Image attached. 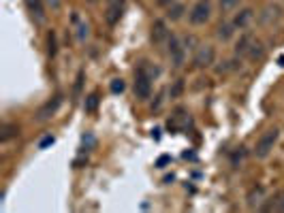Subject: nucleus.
Wrapping results in <instances>:
<instances>
[{
    "label": "nucleus",
    "instance_id": "nucleus-19",
    "mask_svg": "<svg viewBox=\"0 0 284 213\" xmlns=\"http://www.w3.org/2000/svg\"><path fill=\"white\" fill-rule=\"evenodd\" d=\"M248 58H250V60L263 58V43H261V41H254V45H252V49H250V53H248Z\"/></svg>",
    "mask_w": 284,
    "mask_h": 213
},
{
    "label": "nucleus",
    "instance_id": "nucleus-9",
    "mask_svg": "<svg viewBox=\"0 0 284 213\" xmlns=\"http://www.w3.org/2000/svg\"><path fill=\"white\" fill-rule=\"evenodd\" d=\"M26 6H28L30 17L37 21V24H43V19H45V0H26Z\"/></svg>",
    "mask_w": 284,
    "mask_h": 213
},
{
    "label": "nucleus",
    "instance_id": "nucleus-2",
    "mask_svg": "<svg viewBox=\"0 0 284 213\" xmlns=\"http://www.w3.org/2000/svg\"><path fill=\"white\" fill-rule=\"evenodd\" d=\"M210 15H212V2L210 0H199V2H195L193 9H190L188 19L193 26H203L210 19Z\"/></svg>",
    "mask_w": 284,
    "mask_h": 213
},
{
    "label": "nucleus",
    "instance_id": "nucleus-12",
    "mask_svg": "<svg viewBox=\"0 0 284 213\" xmlns=\"http://www.w3.org/2000/svg\"><path fill=\"white\" fill-rule=\"evenodd\" d=\"M60 103H62V98H60V96H56L54 101H49V103H45L43 106H41V109H39V113H37V119H39V122H45V119H49V117H52L54 113L58 111Z\"/></svg>",
    "mask_w": 284,
    "mask_h": 213
},
{
    "label": "nucleus",
    "instance_id": "nucleus-14",
    "mask_svg": "<svg viewBox=\"0 0 284 213\" xmlns=\"http://www.w3.org/2000/svg\"><path fill=\"white\" fill-rule=\"evenodd\" d=\"M254 19V11L252 9H241L235 17H233V26L239 28V30H244V28L250 26V21Z\"/></svg>",
    "mask_w": 284,
    "mask_h": 213
},
{
    "label": "nucleus",
    "instance_id": "nucleus-27",
    "mask_svg": "<svg viewBox=\"0 0 284 213\" xmlns=\"http://www.w3.org/2000/svg\"><path fill=\"white\" fill-rule=\"evenodd\" d=\"M49 143H54V137H47V139H43V143H41V147H47Z\"/></svg>",
    "mask_w": 284,
    "mask_h": 213
},
{
    "label": "nucleus",
    "instance_id": "nucleus-5",
    "mask_svg": "<svg viewBox=\"0 0 284 213\" xmlns=\"http://www.w3.org/2000/svg\"><path fill=\"white\" fill-rule=\"evenodd\" d=\"M214 58H216V52L212 45H201L195 52V58H193V64L197 68H205V66H212L214 64Z\"/></svg>",
    "mask_w": 284,
    "mask_h": 213
},
{
    "label": "nucleus",
    "instance_id": "nucleus-28",
    "mask_svg": "<svg viewBox=\"0 0 284 213\" xmlns=\"http://www.w3.org/2000/svg\"><path fill=\"white\" fill-rule=\"evenodd\" d=\"M167 162H169V156H162V158L158 160V166H162V164H167Z\"/></svg>",
    "mask_w": 284,
    "mask_h": 213
},
{
    "label": "nucleus",
    "instance_id": "nucleus-21",
    "mask_svg": "<svg viewBox=\"0 0 284 213\" xmlns=\"http://www.w3.org/2000/svg\"><path fill=\"white\" fill-rule=\"evenodd\" d=\"M96 105H98V94L94 92V94H90V96L86 98V111H88V113H94V111H96Z\"/></svg>",
    "mask_w": 284,
    "mask_h": 213
},
{
    "label": "nucleus",
    "instance_id": "nucleus-26",
    "mask_svg": "<svg viewBox=\"0 0 284 213\" xmlns=\"http://www.w3.org/2000/svg\"><path fill=\"white\" fill-rule=\"evenodd\" d=\"M45 4H47L52 11H58V9H60V0H45Z\"/></svg>",
    "mask_w": 284,
    "mask_h": 213
},
{
    "label": "nucleus",
    "instance_id": "nucleus-17",
    "mask_svg": "<svg viewBox=\"0 0 284 213\" xmlns=\"http://www.w3.org/2000/svg\"><path fill=\"white\" fill-rule=\"evenodd\" d=\"M233 24H222V26H218V39L220 41H229L233 37Z\"/></svg>",
    "mask_w": 284,
    "mask_h": 213
},
{
    "label": "nucleus",
    "instance_id": "nucleus-16",
    "mask_svg": "<svg viewBox=\"0 0 284 213\" xmlns=\"http://www.w3.org/2000/svg\"><path fill=\"white\" fill-rule=\"evenodd\" d=\"M17 132H19L17 124H4V126H2V134H0V141H2V143H6V141L15 139Z\"/></svg>",
    "mask_w": 284,
    "mask_h": 213
},
{
    "label": "nucleus",
    "instance_id": "nucleus-29",
    "mask_svg": "<svg viewBox=\"0 0 284 213\" xmlns=\"http://www.w3.org/2000/svg\"><path fill=\"white\" fill-rule=\"evenodd\" d=\"M158 2H160V4H167V2H169V0H158Z\"/></svg>",
    "mask_w": 284,
    "mask_h": 213
},
{
    "label": "nucleus",
    "instance_id": "nucleus-23",
    "mask_svg": "<svg viewBox=\"0 0 284 213\" xmlns=\"http://www.w3.org/2000/svg\"><path fill=\"white\" fill-rule=\"evenodd\" d=\"M182 88H184V83H182V81H175V85H173V88H169V94H171V98H175L177 94H180V92H182Z\"/></svg>",
    "mask_w": 284,
    "mask_h": 213
},
{
    "label": "nucleus",
    "instance_id": "nucleus-30",
    "mask_svg": "<svg viewBox=\"0 0 284 213\" xmlns=\"http://www.w3.org/2000/svg\"><path fill=\"white\" fill-rule=\"evenodd\" d=\"M88 2H96V0H88Z\"/></svg>",
    "mask_w": 284,
    "mask_h": 213
},
{
    "label": "nucleus",
    "instance_id": "nucleus-1",
    "mask_svg": "<svg viewBox=\"0 0 284 213\" xmlns=\"http://www.w3.org/2000/svg\"><path fill=\"white\" fill-rule=\"evenodd\" d=\"M278 137H280L278 128H269L267 132H263V137L257 141V147H254V156H257V158H267V156L272 154Z\"/></svg>",
    "mask_w": 284,
    "mask_h": 213
},
{
    "label": "nucleus",
    "instance_id": "nucleus-6",
    "mask_svg": "<svg viewBox=\"0 0 284 213\" xmlns=\"http://www.w3.org/2000/svg\"><path fill=\"white\" fill-rule=\"evenodd\" d=\"M190 124V113L184 109V106H177V109L173 111V115H171V119L167 122V128L171 132H180V130H184Z\"/></svg>",
    "mask_w": 284,
    "mask_h": 213
},
{
    "label": "nucleus",
    "instance_id": "nucleus-3",
    "mask_svg": "<svg viewBox=\"0 0 284 213\" xmlns=\"http://www.w3.org/2000/svg\"><path fill=\"white\" fill-rule=\"evenodd\" d=\"M152 94V77L143 73L141 68H137V75H135V96L139 101H147Z\"/></svg>",
    "mask_w": 284,
    "mask_h": 213
},
{
    "label": "nucleus",
    "instance_id": "nucleus-13",
    "mask_svg": "<svg viewBox=\"0 0 284 213\" xmlns=\"http://www.w3.org/2000/svg\"><path fill=\"white\" fill-rule=\"evenodd\" d=\"M254 39L252 34H244V37H239V41H237V45H235V53L239 55V58H248V53H250V49H252V45H254Z\"/></svg>",
    "mask_w": 284,
    "mask_h": 213
},
{
    "label": "nucleus",
    "instance_id": "nucleus-24",
    "mask_svg": "<svg viewBox=\"0 0 284 213\" xmlns=\"http://www.w3.org/2000/svg\"><path fill=\"white\" fill-rule=\"evenodd\" d=\"M276 209H278V211H284V190L278 192V196H276Z\"/></svg>",
    "mask_w": 284,
    "mask_h": 213
},
{
    "label": "nucleus",
    "instance_id": "nucleus-7",
    "mask_svg": "<svg viewBox=\"0 0 284 213\" xmlns=\"http://www.w3.org/2000/svg\"><path fill=\"white\" fill-rule=\"evenodd\" d=\"M280 17H282V9H280L278 4H267L265 9L261 11V15H259L263 26H274Z\"/></svg>",
    "mask_w": 284,
    "mask_h": 213
},
{
    "label": "nucleus",
    "instance_id": "nucleus-8",
    "mask_svg": "<svg viewBox=\"0 0 284 213\" xmlns=\"http://www.w3.org/2000/svg\"><path fill=\"white\" fill-rule=\"evenodd\" d=\"M150 37H152L154 45H162V43L169 41V30H167V24H165V21H162V19H156V21H154Z\"/></svg>",
    "mask_w": 284,
    "mask_h": 213
},
{
    "label": "nucleus",
    "instance_id": "nucleus-11",
    "mask_svg": "<svg viewBox=\"0 0 284 213\" xmlns=\"http://www.w3.org/2000/svg\"><path fill=\"white\" fill-rule=\"evenodd\" d=\"M122 11H124V0H113V2L107 6V13H105V19H107L109 26H116L120 17H122Z\"/></svg>",
    "mask_w": 284,
    "mask_h": 213
},
{
    "label": "nucleus",
    "instance_id": "nucleus-22",
    "mask_svg": "<svg viewBox=\"0 0 284 213\" xmlns=\"http://www.w3.org/2000/svg\"><path fill=\"white\" fill-rule=\"evenodd\" d=\"M109 88H111L113 94H120V92H124V81L122 79H113Z\"/></svg>",
    "mask_w": 284,
    "mask_h": 213
},
{
    "label": "nucleus",
    "instance_id": "nucleus-25",
    "mask_svg": "<svg viewBox=\"0 0 284 213\" xmlns=\"http://www.w3.org/2000/svg\"><path fill=\"white\" fill-rule=\"evenodd\" d=\"M88 24H79V41H86L88 39Z\"/></svg>",
    "mask_w": 284,
    "mask_h": 213
},
{
    "label": "nucleus",
    "instance_id": "nucleus-18",
    "mask_svg": "<svg viewBox=\"0 0 284 213\" xmlns=\"http://www.w3.org/2000/svg\"><path fill=\"white\" fill-rule=\"evenodd\" d=\"M47 53L52 55V58L58 53V43H56V32L54 30L47 34Z\"/></svg>",
    "mask_w": 284,
    "mask_h": 213
},
{
    "label": "nucleus",
    "instance_id": "nucleus-15",
    "mask_svg": "<svg viewBox=\"0 0 284 213\" xmlns=\"http://www.w3.org/2000/svg\"><path fill=\"white\" fill-rule=\"evenodd\" d=\"M184 11H186V6H184L182 2H173V4H169V6H167V19H171V21L182 19Z\"/></svg>",
    "mask_w": 284,
    "mask_h": 213
},
{
    "label": "nucleus",
    "instance_id": "nucleus-4",
    "mask_svg": "<svg viewBox=\"0 0 284 213\" xmlns=\"http://www.w3.org/2000/svg\"><path fill=\"white\" fill-rule=\"evenodd\" d=\"M169 58H171V64L175 68L184 66V60H186V47L177 37H169Z\"/></svg>",
    "mask_w": 284,
    "mask_h": 213
},
{
    "label": "nucleus",
    "instance_id": "nucleus-20",
    "mask_svg": "<svg viewBox=\"0 0 284 213\" xmlns=\"http://www.w3.org/2000/svg\"><path fill=\"white\" fill-rule=\"evenodd\" d=\"M218 4H220V11H222V13H231L239 4V0H220Z\"/></svg>",
    "mask_w": 284,
    "mask_h": 213
},
{
    "label": "nucleus",
    "instance_id": "nucleus-10",
    "mask_svg": "<svg viewBox=\"0 0 284 213\" xmlns=\"http://www.w3.org/2000/svg\"><path fill=\"white\" fill-rule=\"evenodd\" d=\"M248 207L250 209H257V207H263V203L267 201L265 198V188L263 186H252L250 192H248Z\"/></svg>",
    "mask_w": 284,
    "mask_h": 213
}]
</instances>
